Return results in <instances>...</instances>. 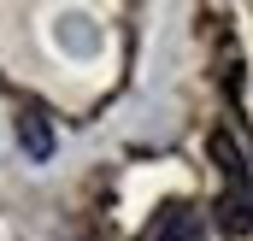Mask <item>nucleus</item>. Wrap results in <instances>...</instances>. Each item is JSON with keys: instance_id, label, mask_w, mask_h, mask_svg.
Masks as SVG:
<instances>
[{"instance_id": "obj_2", "label": "nucleus", "mask_w": 253, "mask_h": 241, "mask_svg": "<svg viewBox=\"0 0 253 241\" xmlns=\"http://www.w3.org/2000/svg\"><path fill=\"white\" fill-rule=\"evenodd\" d=\"M141 241H206V218L194 212L189 200H165V206L147 218Z\"/></svg>"}, {"instance_id": "obj_1", "label": "nucleus", "mask_w": 253, "mask_h": 241, "mask_svg": "<svg viewBox=\"0 0 253 241\" xmlns=\"http://www.w3.org/2000/svg\"><path fill=\"white\" fill-rule=\"evenodd\" d=\"M212 159H218V171H224L218 224H224L230 236H248V230H253V182H248V159H242V147H236L224 129L212 135Z\"/></svg>"}, {"instance_id": "obj_3", "label": "nucleus", "mask_w": 253, "mask_h": 241, "mask_svg": "<svg viewBox=\"0 0 253 241\" xmlns=\"http://www.w3.org/2000/svg\"><path fill=\"white\" fill-rule=\"evenodd\" d=\"M18 141H24V153H30V159H47V153H53V129H47V112L24 106V112H18Z\"/></svg>"}]
</instances>
